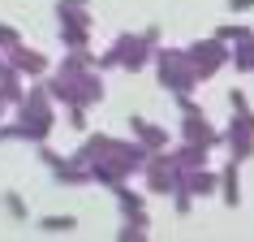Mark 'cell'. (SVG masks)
Instances as JSON below:
<instances>
[{
    "instance_id": "3",
    "label": "cell",
    "mask_w": 254,
    "mask_h": 242,
    "mask_svg": "<svg viewBox=\"0 0 254 242\" xmlns=\"http://www.w3.org/2000/svg\"><path fill=\"white\" fill-rule=\"evenodd\" d=\"M237 65H241V69H254V48H250V52H246V48H241V56H237Z\"/></svg>"
},
{
    "instance_id": "2",
    "label": "cell",
    "mask_w": 254,
    "mask_h": 242,
    "mask_svg": "<svg viewBox=\"0 0 254 242\" xmlns=\"http://www.w3.org/2000/svg\"><path fill=\"white\" fill-rule=\"evenodd\" d=\"M224 199H228V203L241 199V195H237V169H224Z\"/></svg>"
},
{
    "instance_id": "1",
    "label": "cell",
    "mask_w": 254,
    "mask_h": 242,
    "mask_svg": "<svg viewBox=\"0 0 254 242\" xmlns=\"http://www.w3.org/2000/svg\"><path fill=\"white\" fill-rule=\"evenodd\" d=\"M220 61H224V52L211 48V43H198V48H194V65H198V74H215Z\"/></svg>"
},
{
    "instance_id": "4",
    "label": "cell",
    "mask_w": 254,
    "mask_h": 242,
    "mask_svg": "<svg viewBox=\"0 0 254 242\" xmlns=\"http://www.w3.org/2000/svg\"><path fill=\"white\" fill-rule=\"evenodd\" d=\"M241 9H254V0H233V13H241Z\"/></svg>"
}]
</instances>
